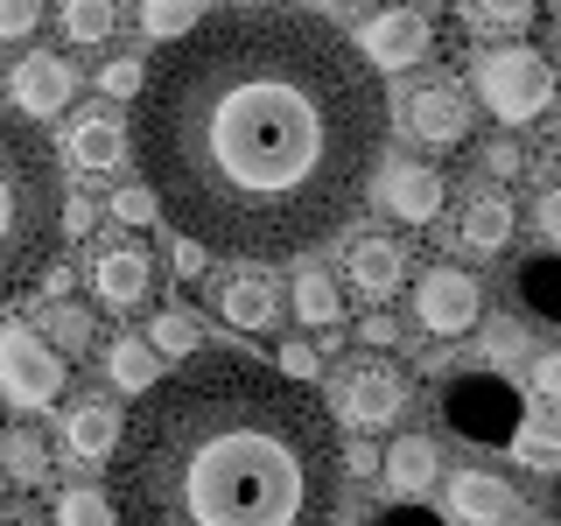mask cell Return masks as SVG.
Instances as JSON below:
<instances>
[{"mask_svg":"<svg viewBox=\"0 0 561 526\" xmlns=\"http://www.w3.org/2000/svg\"><path fill=\"white\" fill-rule=\"evenodd\" d=\"M43 338L57 344V351H84V344H92V316L57 302V309H49V323H43Z\"/></svg>","mask_w":561,"mask_h":526,"instance_id":"4dcf8cb0","label":"cell"},{"mask_svg":"<svg viewBox=\"0 0 561 526\" xmlns=\"http://www.w3.org/2000/svg\"><path fill=\"white\" fill-rule=\"evenodd\" d=\"M119 22H127L119 0H64V35L70 43H113Z\"/></svg>","mask_w":561,"mask_h":526,"instance_id":"cb8c5ba5","label":"cell"},{"mask_svg":"<svg viewBox=\"0 0 561 526\" xmlns=\"http://www.w3.org/2000/svg\"><path fill=\"white\" fill-rule=\"evenodd\" d=\"M330 526H344V519H330Z\"/></svg>","mask_w":561,"mask_h":526,"instance_id":"bcb514c9","label":"cell"},{"mask_svg":"<svg viewBox=\"0 0 561 526\" xmlns=\"http://www.w3.org/2000/svg\"><path fill=\"white\" fill-rule=\"evenodd\" d=\"M295 316L316 323V330H330L344 316V295H337V281H330L323 267H302V274H295Z\"/></svg>","mask_w":561,"mask_h":526,"instance_id":"603a6c76","label":"cell"},{"mask_svg":"<svg viewBox=\"0 0 561 526\" xmlns=\"http://www.w3.org/2000/svg\"><path fill=\"white\" fill-rule=\"evenodd\" d=\"M280 365H288L295 379H316V344H280Z\"/></svg>","mask_w":561,"mask_h":526,"instance_id":"ab89813d","label":"cell"},{"mask_svg":"<svg viewBox=\"0 0 561 526\" xmlns=\"http://www.w3.org/2000/svg\"><path fill=\"white\" fill-rule=\"evenodd\" d=\"M478 92L505 127H526V119H540L554 105V64L526 43L491 49V57H478Z\"/></svg>","mask_w":561,"mask_h":526,"instance_id":"5b68a950","label":"cell"},{"mask_svg":"<svg viewBox=\"0 0 561 526\" xmlns=\"http://www.w3.org/2000/svg\"><path fill=\"white\" fill-rule=\"evenodd\" d=\"M540 232L561 245V190H548V197H540Z\"/></svg>","mask_w":561,"mask_h":526,"instance_id":"b9f144b4","label":"cell"},{"mask_svg":"<svg viewBox=\"0 0 561 526\" xmlns=\"http://www.w3.org/2000/svg\"><path fill=\"white\" fill-rule=\"evenodd\" d=\"M64 393V351L28 323L0 330V400L8 408H49Z\"/></svg>","mask_w":561,"mask_h":526,"instance_id":"8992f818","label":"cell"},{"mask_svg":"<svg viewBox=\"0 0 561 526\" xmlns=\"http://www.w3.org/2000/svg\"><path fill=\"white\" fill-rule=\"evenodd\" d=\"M408 400H414V379L400 373L393 358H365L337 379L330 408H337V421H351V428H393V421L408 414Z\"/></svg>","mask_w":561,"mask_h":526,"instance_id":"52a82bcc","label":"cell"},{"mask_svg":"<svg viewBox=\"0 0 561 526\" xmlns=\"http://www.w3.org/2000/svg\"><path fill=\"white\" fill-rule=\"evenodd\" d=\"M105 379L119 386V393H148V386H162V351L148 338H113L105 351Z\"/></svg>","mask_w":561,"mask_h":526,"instance_id":"44dd1931","label":"cell"},{"mask_svg":"<svg viewBox=\"0 0 561 526\" xmlns=\"http://www.w3.org/2000/svg\"><path fill=\"white\" fill-rule=\"evenodd\" d=\"M113 218H119V225H154V218H162V197H154V183H127V190L113 197Z\"/></svg>","mask_w":561,"mask_h":526,"instance_id":"d6a6232c","label":"cell"},{"mask_svg":"<svg viewBox=\"0 0 561 526\" xmlns=\"http://www.w3.org/2000/svg\"><path fill=\"white\" fill-rule=\"evenodd\" d=\"M519 513V491L505 478H491V470H456L449 478V519L463 526H505Z\"/></svg>","mask_w":561,"mask_h":526,"instance_id":"ac0fdd59","label":"cell"},{"mask_svg":"<svg viewBox=\"0 0 561 526\" xmlns=\"http://www.w3.org/2000/svg\"><path fill=\"white\" fill-rule=\"evenodd\" d=\"M14 526H28V519H14Z\"/></svg>","mask_w":561,"mask_h":526,"instance_id":"7dc6e473","label":"cell"},{"mask_svg":"<svg viewBox=\"0 0 561 526\" xmlns=\"http://www.w3.org/2000/svg\"><path fill=\"white\" fill-rule=\"evenodd\" d=\"M470 8V28H491V35H519L526 22L540 14V0H463Z\"/></svg>","mask_w":561,"mask_h":526,"instance_id":"83f0119b","label":"cell"},{"mask_svg":"<svg viewBox=\"0 0 561 526\" xmlns=\"http://www.w3.org/2000/svg\"><path fill=\"white\" fill-rule=\"evenodd\" d=\"M534 393L548 400V408H561V351H548V358H534Z\"/></svg>","mask_w":561,"mask_h":526,"instance_id":"e575fe53","label":"cell"},{"mask_svg":"<svg viewBox=\"0 0 561 526\" xmlns=\"http://www.w3.org/2000/svg\"><path fill=\"white\" fill-rule=\"evenodd\" d=\"M140 84H148V64H140V57H113V64L99 70V92L105 99H140Z\"/></svg>","mask_w":561,"mask_h":526,"instance_id":"1f68e13d","label":"cell"},{"mask_svg":"<svg viewBox=\"0 0 561 526\" xmlns=\"http://www.w3.org/2000/svg\"><path fill=\"white\" fill-rule=\"evenodd\" d=\"M344 470H351V478H379L386 456H379V449H365V443H351V449H344Z\"/></svg>","mask_w":561,"mask_h":526,"instance_id":"f35d334b","label":"cell"},{"mask_svg":"<svg viewBox=\"0 0 561 526\" xmlns=\"http://www.w3.org/2000/svg\"><path fill=\"white\" fill-rule=\"evenodd\" d=\"M513 449H519V464L554 470V478H561V428H554V421H519Z\"/></svg>","mask_w":561,"mask_h":526,"instance_id":"f1b7e54d","label":"cell"},{"mask_svg":"<svg viewBox=\"0 0 561 526\" xmlns=\"http://www.w3.org/2000/svg\"><path fill=\"white\" fill-rule=\"evenodd\" d=\"M148 344L162 351V358H197V351H204V330H197V316L162 309V316L148 323Z\"/></svg>","mask_w":561,"mask_h":526,"instance_id":"484cf974","label":"cell"},{"mask_svg":"<svg viewBox=\"0 0 561 526\" xmlns=\"http://www.w3.org/2000/svg\"><path fill=\"white\" fill-rule=\"evenodd\" d=\"M443 421L478 449H505L519 435V386L505 373H456L443 379Z\"/></svg>","mask_w":561,"mask_h":526,"instance_id":"277c9868","label":"cell"},{"mask_svg":"<svg viewBox=\"0 0 561 526\" xmlns=\"http://www.w3.org/2000/svg\"><path fill=\"white\" fill-rule=\"evenodd\" d=\"M92 288H99L105 309H140L154 295V260L140 245H105L92 260Z\"/></svg>","mask_w":561,"mask_h":526,"instance_id":"9a60e30c","label":"cell"},{"mask_svg":"<svg viewBox=\"0 0 561 526\" xmlns=\"http://www.w3.org/2000/svg\"><path fill=\"white\" fill-rule=\"evenodd\" d=\"M337 408L253 351H197L140 393L113 449L119 526H330Z\"/></svg>","mask_w":561,"mask_h":526,"instance_id":"7a4b0ae2","label":"cell"},{"mask_svg":"<svg viewBox=\"0 0 561 526\" xmlns=\"http://www.w3.org/2000/svg\"><path fill=\"white\" fill-rule=\"evenodd\" d=\"M435 470H443V456H435V443L428 435H400L393 449H386V491H393V499H421V491L435 484Z\"/></svg>","mask_w":561,"mask_h":526,"instance_id":"ffe728a7","label":"cell"},{"mask_svg":"<svg viewBox=\"0 0 561 526\" xmlns=\"http://www.w3.org/2000/svg\"><path fill=\"white\" fill-rule=\"evenodd\" d=\"M554 505H561V484H554Z\"/></svg>","mask_w":561,"mask_h":526,"instance_id":"f6af8a7d","label":"cell"},{"mask_svg":"<svg viewBox=\"0 0 561 526\" xmlns=\"http://www.w3.org/2000/svg\"><path fill=\"white\" fill-rule=\"evenodd\" d=\"M344 8H373V0H344Z\"/></svg>","mask_w":561,"mask_h":526,"instance_id":"7bdbcfd3","label":"cell"},{"mask_svg":"<svg viewBox=\"0 0 561 526\" xmlns=\"http://www.w3.org/2000/svg\"><path fill=\"white\" fill-rule=\"evenodd\" d=\"M344 274H351V288H358V295L386 302V295L408 281V253H400V239H386V232H358V239H351V253H344Z\"/></svg>","mask_w":561,"mask_h":526,"instance_id":"e0dca14e","label":"cell"},{"mask_svg":"<svg viewBox=\"0 0 561 526\" xmlns=\"http://www.w3.org/2000/svg\"><path fill=\"white\" fill-rule=\"evenodd\" d=\"M64 232H70V239L92 232V204H84V197H64Z\"/></svg>","mask_w":561,"mask_h":526,"instance_id":"60d3db41","label":"cell"},{"mask_svg":"<svg viewBox=\"0 0 561 526\" xmlns=\"http://www.w3.org/2000/svg\"><path fill=\"white\" fill-rule=\"evenodd\" d=\"M379 204L400 225H428V218H443V175L421 169V162H393L379 175Z\"/></svg>","mask_w":561,"mask_h":526,"instance_id":"2e32d148","label":"cell"},{"mask_svg":"<svg viewBox=\"0 0 561 526\" xmlns=\"http://www.w3.org/2000/svg\"><path fill=\"white\" fill-rule=\"evenodd\" d=\"M8 92H14V113L28 119H57L70 99H78V70H70L57 49H35V57H22L8 70Z\"/></svg>","mask_w":561,"mask_h":526,"instance_id":"30bf717a","label":"cell"},{"mask_svg":"<svg viewBox=\"0 0 561 526\" xmlns=\"http://www.w3.org/2000/svg\"><path fill=\"white\" fill-rule=\"evenodd\" d=\"M119 408L105 393H84V400H70V414H64V449L78 456V464H113V449H119Z\"/></svg>","mask_w":561,"mask_h":526,"instance_id":"5bb4252c","label":"cell"},{"mask_svg":"<svg viewBox=\"0 0 561 526\" xmlns=\"http://www.w3.org/2000/svg\"><path fill=\"white\" fill-rule=\"evenodd\" d=\"M386 155V84L309 8L218 14L175 35L134 99V162L162 218L232 260H280L358 210Z\"/></svg>","mask_w":561,"mask_h":526,"instance_id":"6da1fadb","label":"cell"},{"mask_svg":"<svg viewBox=\"0 0 561 526\" xmlns=\"http://www.w3.org/2000/svg\"><path fill=\"white\" fill-rule=\"evenodd\" d=\"M513 204L505 197H470L463 204V225H456V239L470 245V253H505V239H513Z\"/></svg>","mask_w":561,"mask_h":526,"instance_id":"7402d4cb","label":"cell"},{"mask_svg":"<svg viewBox=\"0 0 561 526\" xmlns=\"http://www.w3.org/2000/svg\"><path fill=\"white\" fill-rule=\"evenodd\" d=\"M204 22V0H148V8H140V28L154 35V43H175V35H190Z\"/></svg>","mask_w":561,"mask_h":526,"instance_id":"d4e9b609","label":"cell"},{"mask_svg":"<svg viewBox=\"0 0 561 526\" xmlns=\"http://www.w3.org/2000/svg\"><path fill=\"white\" fill-rule=\"evenodd\" d=\"M0 484H8V464H0Z\"/></svg>","mask_w":561,"mask_h":526,"instance_id":"ee69618b","label":"cell"},{"mask_svg":"<svg viewBox=\"0 0 561 526\" xmlns=\"http://www.w3.org/2000/svg\"><path fill=\"white\" fill-rule=\"evenodd\" d=\"M519 162H526V155L513 148V140H491V148H484V169L491 175H519Z\"/></svg>","mask_w":561,"mask_h":526,"instance_id":"74e56055","label":"cell"},{"mask_svg":"<svg viewBox=\"0 0 561 526\" xmlns=\"http://www.w3.org/2000/svg\"><path fill=\"white\" fill-rule=\"evenodd\" d=\"M64 155H70V169H84V175L119 169V162L134 155V119H113V113H78V119H70Z\"/></svg>","mask_w":561,"mask_h":526,"instance_id":"7c38bea8","label":"cell"},{"mask_svg":"<svg viewBox=\"0 0 561 526\" xmlns=\"http://www.w3.org/2000/svg\"><path fill=\"white\" fill-rule=\"evenodd\" d=\"M408 134L428 140V148H463L470 140V99L456 84H421L408 99Z\"/></svg>","mask_w":561,"mask_h":526,"instance_id":"4fadbf2b","label":"cell"},{"mask_svg":"<svg viewBox=\"0 0 561 526\" xmlns=\"http://www.w3.org/2000/svg\"><path fill=\"white\" fill-rule=\"evenodd\" d=\"M0 464H8V484H43L49 478V456L28 428H8L0 435Z\"/></svg>","mask_w":561,"mask_h":526,"instance_id":"4316f807","label":"cell"},{"mask_svg":"<svg viewBox=\"0 0 561 526\" xmlns=\"http://www.w3.org/2000/svg\"><path fill=\"white\" fill-rule=\"evenodd\" d=\"M210 309L225 316L232 330H274L280 323V288L267 281V267L260 260H239V267H218L204 281Z\"/></svg>","mask_w":561,"mask_h":526,"instance_id":"9c48e42d","label":"cell"},{"mask_svg":"<svg viewBox=\"0 0 561 526\" xmlns=\"http://www.w3.org/2000/svg\"><path fill=\"white\" fill-rule=\"evenodd\" d=\"M358 338L386 351V344H400V323H393V316H386V309H373V316H365V323H358Z\"/></svg>","mask_w":561,"mask_h":526,"instance_id":"d590c367","label":"cell"},{"mask_svg":"<svg viewBox=\"0 0 561 526\" xmlns=\"http://www.w3.org/2000/svg\"><path fill=\"white\" fill-rule=\"evenodd\" d=\"M64 232V183L49 140L28 127V113H0V309L14 295L43 288L57 267Z\"/></svg>","mask_w":561,"mask_h":526,"instance_id":"3957f363","label":"cell"},{"mask_svg":"<svg viewBox=\"0 0 561 526\" xmlns=\"http://www.w3.org/2000/svg\"><path fill=\"white\" fill-rule=\"evenodd\" d=\"M358 49H365V57H373L379 70H414V64L435 49L428 14H414V8H386V14H373V22H365Z\"/></svg>","mask_w":561,"mask_h":526,"instance_id":"8fae6325","label":"cell"},{"mask_svg":"<svg viewBox=\"0 0 561 526\" xmlns=\"http://www.w3.org/2000/svg\"><path fill=\"white\" fill-rule=\"evenodd\" d=\"M57 526H119V505L105 499V491H64Z\"/></svg>","mask_w":561,"mask_h":526,"instance_id":"f546056e","label":"cell"},{"mask_svg":"<svg viewBox=\"0 0 561 526\" xmlns=\"http://www.w3.org/2000/svg\"><path fill=\"white\" fill-rule=\"evenodd\" d=\"M379 526H443V519H435V513H421L414 499H400V505H386V513H379Z\"/></svg>","mask_w":561,"mask_h":526,"instance_id":"8d00e7d4","label":"cell"},{"mask_svg":"<svg viewBox=\"0 0 561 526\" xmlns=\"http://www.w3.org/2000/svg\"><path fill=\"white\" fill-rule=\"evenodd\" d=\"M414 323L428 338H463V330L484 323V288L463 267H428L414 281Z\"/></svg>","mask_w":561,"mask_h":526,"instance_id":"ba28073f","label":"cell"},{"mask_svg":"<svg viewBox=\"0 0 561 526\" xmlns=\"http://www.w3.org/2000/svg\"><path fill=\"white\" fill-rule=\"evenodd\" d=\"M43 22V0H0V43H22Z\"/></svg>","mask_w":561,"mask_h":526,"instance_id":"836d02e7","label":"cell"},{"mask_svg":"<svg viewBox=\"0 0 561 526\" xmlns=\"http://www.w3.org/2000/svg\"><path fill=\"white\" fill-rule=\"evenodd\" d=\"M513 295H519V309L534 316V323L561 330V245H554V253H534V260H519V274H513Z\"/></svg>","mask_w":561,"mask_h":526,"instance_id":"d6986e66","label":"cell"}]
</instances>
